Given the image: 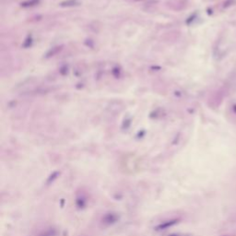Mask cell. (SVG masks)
<instances>
[{
  "instance_id": "6da1fadb",
  "label": "cell",
  "mask_w": 236,
  "mask_h": 236,
  "mask_svg": "<svg viewBox=\"0 0 236 236\" xmlns=\"http://www.w3.org/2000/svg\"><path fill=\"white\" fill-rule=\"evenodd\" d=\"M178 222V220H171V221H167L163 223H160V225H158L157 230H166L171 226H173L174 224H176Z\"/></svg>"
},
{
  "instance_id": "7a4b0ae2",
  "label": "cell",
  "mask_w": 236,
  "mask_h": 236,
  "mask_svg": "<svg viewBox=\"0 0 236 236\" xmlns=\"http://www.w3.org/2000/svg\"><path fill=\"white\" fill-rule=\"evenodd\" d=\"M117 220V216L116 214H113V213H109L107 214L103 219V223H112V222H116Z\"/></svg>"
},
{
  "instance_id": "3957f363",
  "label": "cell",
  "mask_w": 236,
  "mask_h": 236,
  "mask_svg": "<svg viewBox=\"0 0 236 236\" xmlns=\"http://www.w3.org/2000/svg\"><path fill=\"white\" fill-rule=\"evenodd\" d=\"M171 236H174V235H171ZM175 236H179V235H175Z\"/></svg>"
}]
</instances>
